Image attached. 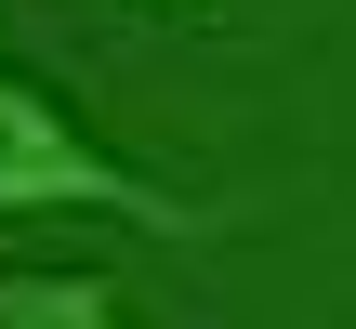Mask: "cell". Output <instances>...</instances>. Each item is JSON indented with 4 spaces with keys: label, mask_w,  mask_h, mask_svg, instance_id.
Returning a JSON list of instances; mask_svg holds the SVG:
<instances>
[{
    "label": "cell",
    "mask_w": 356,
    "mask_h": 329,
    "mask_svg": "<svg viewBox=\"0 0 356 329\" xmlns=\"http://www.w3.org/2000/svg\"><path fill=\"white\" fill-rule=\"evenodd\" d=\"M40 211H106V224H145V237H198L211 211L145 185L132 158H106L13 53H0V224H40Z\"/></svg>",
    "instance_id": "cell-1"
},
{
    "label": "cell",
    "mask_w": 356,
    "mask_h": 329,
    "mask_svg": "<svg viewBox=\"0 0 356 329\" xmlns=\"http://www.w3.org/2000/svg\"><path fill=\"white\" fill-rule=\"evenodd\" d=\"M0 329H132V317L79 264H0Z\"/></svg>",
    "instance_id": "cell-2"
}]
</instances>
